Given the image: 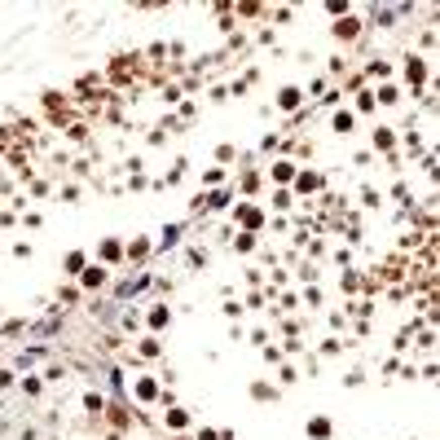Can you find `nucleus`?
Instances as JSON below:
<instances>
[{"instance_id":"8","label":"nucleus","mask_w":440,"mask_h":440,"mask_svg":"<svg viewBox=\"0 0 440 440\" xmlns=\"http://www.w3.org/2000/svg\"><path fill=\"white\" fill-rule=\"evenodd\" d=\"M291 172H295L291 163H277V167H273V176H277V180H291Z\"/></svg>"},{"instance_id":"5","label":"nucleus","mask_w":440,"mask_h":440,"mask_svg":"<svg viewBox=\"0 0 440 440\" xmlns=\"http://www.w3.org/2000/svg\"><path fill=\"white\" fill-rule=\"evenodd\" d=\"M335 128H339V132H348V128H352V114H348V110H339V114H335Z\"/></svg>"},{"instance_id":"6","label":"nucleus","mask_w":440,"mask_h":440,"mask_svg":"<svg viewBox=\"0 0 440 440\" xmlns=\"http://www.w3.org/2000/svg\"><path fill=\"white\" fill-rule=\"evenodd\" d=\"M317 185H322V176H312V172H304V176H299V190H317Z\"/></svg>"},{"instance_id":"7","label":"nucleus","mask_w":440,"mask_h":440,"mask_svg":"<svg viewBox=\"0 0 440 440\" xmlns=\"http://www.w3.org/2000/svg\"><path fill=\"white\" fill-rule=\"evenodd\" d=\"M374 146H383V150L392 146V132H388V128H379V132H374Z\"/></svg>"},{"instance_id":"3","label":"nucleus","mask_w":440,"mask_h":440,"mask_svg":"<svg viewBox=\"0 0 440 440\" xmlns=\"http://www.w3.org/2000/svg\"><path fill=\"white\" fill-rule=\"evenodd\" d=\"M423 75H427V66H423V62H409V66H405V80H409V84H418Z\"/></svg>"},{"instance_id":"2","label":"nucleus","mask_w":440,"mask_h":440,"mask_svg":"<svg viewBox=\"0 0 440 440\" xmlns=\"http://www.w3.org/2000/svg\"><path fill=\"white\" fill-rule=\"evenodd\" d=\"M277 106H282V110H295V106H299V88H282Z\"/></svg>"},{"instance_id":"1","label":"nucleus","mask_w":440,"mask_h":440,"mask_svg":"<svg viewBox=\"0 0 440 440\" xmlns=\"http://www.w3.org/2000/svg\"><path fill=\"white\" fill-rule=\"evenodd\" d=\"M357 18H339V22H335V35H339V40H348V35H357Z\"/></svg>"},{"instance_id":"4","label":"nucleus","mask_w":440,"mask_h":440,"mask_svg":"<svg viewBox=\"0 0 440 440\" xmlns=\"http://www.w3.org/2000/svg\"><path fill=\"white\" fill-rule=\"evenodd\" d=\"M101 282H106V269H88L84 273V286H101Z\"/></svg>"}]
</instances>
